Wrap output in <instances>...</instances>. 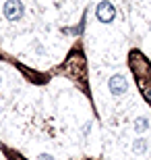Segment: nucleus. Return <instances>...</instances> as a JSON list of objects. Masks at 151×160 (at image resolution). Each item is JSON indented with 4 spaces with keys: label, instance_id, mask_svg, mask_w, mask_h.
I'll use <instances>...</instances> for the list:
<instances>
[{
    "label": "nucleus",
    "instance_id": "1",
    "mask_svg": "<svg viewBox=\"0 0 151 160\" xmlns=\"http://www.w3.org/2000/svg\"><path fill=\"white\" fill-rule=\"evenodd\" d=\"M23 2L21 0H6L4 2V17L8 21H19V19H23Z\"/></svg>",
    "mask_w": 151,
    "mask_h": 160
},
{
    "label": "nucleus",
    "instance_id": "2",
    "mask_svg": "<svg viewBox=\"0 0 151 160\" xmlns=\"http://www.w3.org/2000/svg\"><path fill=\"white\" fill-rule=\"evenodd\" d=\"M95 15H97L99 23H112L114 21V17H116V8L110 4V2H99L97 8H95Z\"/></svg>",
    "mask_w": 151,
    "mask_h": 160
},
{
    "label": "nucleus",
    "instance_id": "3",
    "mask_svg": "<svg viewBox=\"0 0 151 160\" xmlns=\"http://www.w3.org/2000/svg\"><path fill=\"white\" fill-rule=\"evenodd\" d=\"M108 88H110V92L114 96H122L128 89V83H126V79L122 77V75H112L110 81H108Z\"/></svg>",
    "mask_w": 151,
    "mask_h": 160
},
{
    "label": "nucleus",
    "instance_id": "4",
    "mask_svg": "<svg viewBox=\"0 0 151 160\" xmlns=\"http://www.w3.org/2000/svg\"><path fill=\"white\" fill-rule=\"evenodd\" d=\"M145 129H149L147 117H137V119H134V131H137V133H143Z\"/></svg>",
    "mask_w": 151,
    "mask_h": 160
},
{
    "label": "nucleus",
    "instance_id": "5",
    "mask_svg": "<svg viewBox=\"0 0 151 160\" xmlns=\"http://www.w3.org/2000/svg\"><path fill=\"white\" fill-rule=\"evenodd\" d=\"M145 150H147L145 139H134V143H133V152L134 154H145Z\"/></svg>",
    "mask_w": 151,
    "mask_h": 160
},
{
    "label": "nucleus",
    "instance_id": "6",
    "mask_svg": "<svg viewBox=\"0 0 151 160\" xmlns=\"http://www.w3.org/2000/svg\"><path fill=\"white\" fill-rule=\"evenodd\" d=\"M41 160H52V156L50 154H41Z\"/></svg>",
    "mask_w": 151,
    "mask_h": 160
}]
</instances>
